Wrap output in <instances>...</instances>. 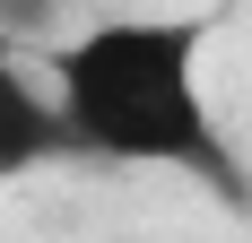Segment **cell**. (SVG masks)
<instances>
[{
	"label": "cell",
	"instance_id": "6da1fadb",
	"mask_svg": "<svg viewBox=\"0 0 252 243\" xmlns=\"http://www.w3.org/2000/svg\"><path fill=\"white\" fill-rule=\"evenodd\" d=\"M200 61H209V18H96L44 52V87L61 104L70 156L191 174L235 217H252V174L209 113Z\"/></svg>",
	"mask_w": 252,
	"mask_h": 243
},
{
	"label": "cell",
	"instance_id": "3957f363",
	"mask_svg": "<svg viewBox=\"0 0 252 243\" xmlns=\"http://www.w3.org/2000/svg\"><path fill=\"white\" fill-rule=\"evenodd\" d=\"M52 18H61V0H0V35H9V52H18V35H44Z\"/></svg>",
	"mask_w": 252,
	"mask_h": 243
},
{
	"label": "cell",
	"instance_id": "7a4b0ae2",
	"mask_svg": "<svg viewBox=\"0 0 252 243\" xmlns=\"http://www.w3.org/2000/svg\"><path fill=\"white\" fill-rule=\"evenodd\" d=\"M61 156H70V130H61V104H52L44 70H26L0 44V182H26Z\"/></svg>",
	"mask_w": 252,
	"mask_h": 243
}]
</instances>
